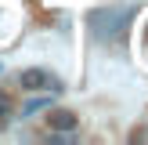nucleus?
Masks as SVG:
<instances>
[{
	"instance_id": "obj_5",
	"label": "nucleus",
	"mask_w": 148,
	"mask_h": 145,
	"mask_svg": "<svg viewBox=\"0 0 148 145\" xmlns=\"http://www.w3.org/2000/svg\"><path fill=\"white\" fill-rule=\"evenodd\" d=\"M14 113V105H11V98H7L4 91H0V120H7V116Z\"/></svg>"
},
{
	"instance_id": "obj_4",
	"label": "nucleus",
	"mask_w": 148,
	"mask_h": 145,
	"mask_svg": "<svg viewBox=\"0 0 148 145\" xmlns=\"http://www.w3.org/2000/svg\"><path fill=\"white\" fill-rule=\"evenodd\" d=\"M43 109H51V98H29L25 105H22V116H36V113H43Z\"/></svg>"
},
{
	"instance_id": "obj_1",
	"label": "nucleus",
	"mask_w": 148,
	"mask_h": 145,
	"mask_svg": "<svg viewBox=\"0 0 148 145\" xmlns=\"http://www.w3.org/2000/svg\"><path fill=\"white\" fill-rule=\"evenodd\" d=\"M123 22H127V11H116V7H108V11H94V14H90V26H94V33H98V36L116 33Z\"/></svg>"
},
{
	"instance_id": "obj_2",
	"label": "nucleus",
	"mask_w": 148,
	"mask_h": 145,
	"mask_svg": "<svg viewBox=\"0 0 148 145\" xmlns=\"http://www.w3.org/2000/svg\"><path fill=\"white\" fill-rule=\"evenodd\" d=\"M18 84L25 87V91H43V87H47V91H58V80L51 76V72H43V69H25L18 76Z\"/></svg>"
},
{
	"instance_id": "obj_3",
	"label": "nucleus",
	"mask_w": 148,
	"mask_h": 145,
	"mask_svg": "<svg viewBox=\"0 0 148 145\" xmlns=\"http://www.w3.org/2000/svg\"><path fill=\"white\" fill-rule=\"evenodd\" d=\"M76 123H79V116L72 113V109H51V116H47V127L54 130V134H72Z\"/></svg>"
}]
</instances>
